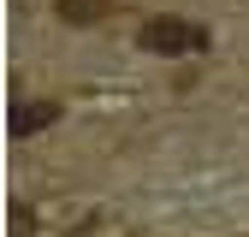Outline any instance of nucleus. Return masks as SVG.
Returning <instances> with one entry per match:
<instances>
[{
	"label": "nucleus",
	"instance_id": "f257e3e1",
	"mask_svg": "<svg viewBox=\"0 0 249 237\" xmlns=\"http://www.w3.org/2000/svg\"><path fill=\"white\" fill-rule=\"evenodd\" d=\"M137 42L148 48V53H202L208 48V24H190V18H148L142 30H137Z\"/></svg>",
	"mask_w": 249,
	"mask_h": 237
},
{
	"label": "nucleus",
	"instance_id": "f03ea898",
	"mask_svg": "<svg viewBox=\"0 0 249 237\" xmlns=\"http://www.w3.org/2000/svg\"><path fill=\"white\" fill-rule=\"evenodd\" d=\"M113 12V0H59V18L66 24H101Z\"/></svg>",
	"mask_w": 249,
	"mask_h": 237
},
{
	"label": "nucleus",
	"instance_id": "7ed1b4c3",
	"mask_svg": "<svg viewBox=\"0 0 249 237\" xmlns=\"http://www.w3.org/2000/svg\"><path fill=\"white\" fill-rule=\"evenodd\" d=\"M48 118H53V107H48V101H30L24 113H12V131H18V136H24V131H42Z\"/></svg>",
	"mask_w": 249,
	"mask_h": 237
}]
</instances>
